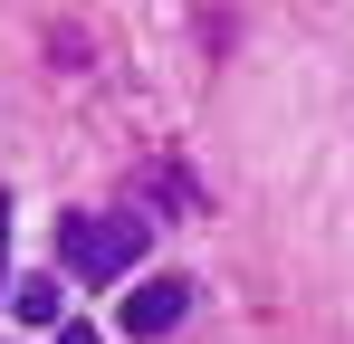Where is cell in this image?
<instances>
[{
    "label": "cell",
    "mask_w": 354,
    "mask_h": 344,
    "mask_svg": "<svg viewBox=\"0 0 354 344\" xmlns=\"http://www.w3.org/2000/svg\"><path fill=\"white\" fill-rule=\"evenodd\" d=\"M0 258H10V201H0Z\"/></svg>",
    "instance_id": "obj_5"
},
{
    "label": "cell",
    "mask_w": 354,
    "mask_h": 344,
    "mask_svg": "<svg viewBox=\"0 0 354 344\" xmlns=\"http://www.w3.org/2000/svg\"><path fill=\"white\" fill-rule=\"evenodd\" d=\"M182 316H192V287L182 278H144L134 296H124V335H144V344H163Z\"/></svg>",
    "instance_id": "obj_2"
},
{
    "label": "cell",
    "mask_w": 354,
    "mask_h": 344,
    "mask_svg": "<svg viewBox=\"0 0 354 344\" xmlns=\"http://www.w3.org/2000/svg\"><path fill=\"white\" fill-rule=\"evenodd\" d=\"M58 344H96V325H58Z\"/></svg>",
    "instance_id": "obj_4"
},
{
    "label": "cell",
    "mask_w": 354,
    "mask_h": 344,
    "mask_svg": "<svg viewBox=\"0 0 354 344\" xmlns=\"http://www.w3.org/2000/svg\"><path fill=\"white\" fill-rule=\"evenodd\" d=\"M67 268H77V278H134V258H144V229L134 220H96V211H67Z\"/></svg>",
    "instance_id": "obj_1"
},
{
    "label": "cell",
    "mask_w": 354,
    "mask_h": 344,
    "mask_svg": "<svg viewBox=\"0 0 354 344\" xmlns=\"http://www.w3.org/2000/svg\"><path fill=\"white\" fill-rule=\"evenodd\" d=\"M10 316L19 325H58V278H19L10 287Z\"/></svg>",
    "instance_id": "obj_3"
}]
</instances>
